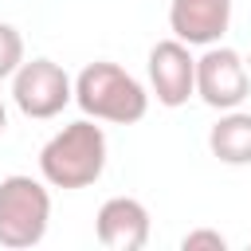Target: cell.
<instances>
[{
	"label": "cell",
	"mask_w": 251,
	"mask_h": 251,
	"mask_svg": "<svg viewBox=\"0 0 251 251\" xmlns=\"http://www.w3.org/2000/svg\"><path fill=\"white\" fill-rule=\"evenodd\" d=\"M106 153L110 145L102 126H94V118H78L55 137H47V145L39 149V176L63 192L90 188L106 173Z\"/></svg>",
	"instance_id": "obj_1"
},
{
	"label": "cell",
	"mask_w": 251,
	"mask_h": 251,
	"mask_svg": "<svg viewBox=\"0 0 251 251\" xmlns=\"http://www.w3.org/2000/svg\"><path fill=\"white\" fill-rule=\"evenodd\" d=\"M149 90L118 63L94 59L75 75V102L86 118L94 122H114V126H133L149 114Z\"/></svg>",
	"instance_id": "obj_2"
},
{
	"label": "cell",
	"mask_w": 251,
	"mask_h": 251,
	"mask_svg": "<svg viewBox=\"0 0 251 251\" xmlns=\"http://www.w3.org/2000/svg\"><path fill=\"white\" fill-rule=\"evenodd\" d=\"M51 224V192L47 180L12 173L0 180V247L27 251L43 243Z\"/></svg>",
	"instance_id": "obj_3"
},
{
	"label": "cell",
	"mask_w": 251,
	"mask_h": 251,
	"mask_svg": "<svg viewBox=\"0 0 251 251\" xmlns=\"http://www.w3.org/2000/svg\"><path fill=\"white\" fill-rule=\"evenodd\" d=\"M12 102L24 118L47 122L75 102V82L55 59H24L12 75Z\"/></svg>",
	"instance_id": "obj_4"
},
{
	"label": "cell",
	"mask_w": 251,
	"mask_h": 251,
	"mask_svg": "<svg viewBox=\"0 0 251 251\" xmlns=\"http://www.w3.org/2000/svg\"><path fill=\"white\" fill-rule=\"evenodd\" d=\"M196 94L212 110L243 106V98L251 94V75H247L243 55L235 47H224V43L204 47V55L196 59Z\"/></svg>",
	"instance_id": "obj_5"
},
{
	"label": "cell",
	"mask_w": 251,
	"mask_h": 251,
	"mask_svg": "<svg viewBox=\"0 0 251 251\" xmlns=\"http://www.w3.org/2000/svg\"><path fill=\"white\" fill-rule=\"evenodd\" d=\"M145 71H149V94L169 110L184 106L196 94V59H192L188 43H180L176 35L149 47V67Z\"/></svg>",
	"instance_id": "obj_6"
},
{
	"label": "cell",
	"mask_w": 251,
	"mask_h": 251,
	"mask_svg": "<svg viewBox=\"0 0 251 251\" xmlns=\"http://www.w3.org/2000/svg\"><path fill=\"white\" fill-rule=\"evenodd\" d=\"M149 208L133 196H110L94 216V235L110 251H141L149 243Z\"/></svg>",
	"instance_id": "obj_7"
},
{
	"label": "cell",
	"mask_w": 251,
	"mask_h": 251,
	"mask_svg": "<svg viewBox=\"0 0 251 251\" xmlns=\"http://www.w3.org/2000/svg\"><path fill=\"white\" fill-rule=\"evenodd\" d=\"M231 27V0H173L169 31L188 47H212Z\"/></svg>",
	"instance_id": "obj_8"
},
{
	"label": "cell",
	"mask_w": 251,
	"mask_h": 251,
	"mask_svg": "<svg viewBox=\"0 0 251 251\" xmlns=\"http://www.w3.org/2000/svg\"><path fill=\"white\" fill-rule=\"evenodd\" d=\"M208 149L220 165H251V114L220 110V122L208 129Z\"/></svg>",
	"instance_id": "obj_9"
},
{
	"label": "cell",
	"mask_w": 251,
	"mask_h": 251,
	"mask_svg": "<svg viewBox=\"0 0 251 251\" xmlns=\"http://www.w3.org/2000/svg\"><path fill=\"white\" fill-rule=\"evenodd\" d=\"M24 63V35L0 20V78H12Z\"/></svg>",
	"instance_id": "obj_10"
},
{
	"label": "cell",
	"mask_w": 251,
	"mask_h": 251,
	"mask_svg": "<svg viewBox=\"0 0 251 251\" xmlns=\"http://www.w3.org/2000/svg\"><path fill=\"white\" fill-rule=\"evenodd\" d=\"M180 251H227V239L212 227H196L180 239Z\"/></svg>",
	"instance_id": "obj_11"
},
{
	"label": "cell",
	"mask_w": 251,
	"mask_h": 251,
	"mask_svg": "<svg viewBox=\"0 0 251 251\" xmlns=\"http://www.w3.org/2000/svg\"><path fill=\"white\" fill-rule=\"evenodd\" d=\"M8 129V106H4V98H0V133Z\"/></svg>",
	"instance_id": "obj_12"
}]
</instances>
